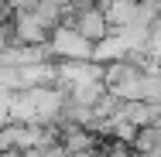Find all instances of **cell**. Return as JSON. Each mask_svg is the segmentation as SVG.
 <instances>
[{"mask_svg": "<svg viewBox=\"0 0 161 157\" xmlns=\"http://www.w3.org/2000/svg\"><path fill=\"white\" fill-rule=\"evenodd\" d=\"M130 150L137 157H151L154 150H161V126H141L137 130V137H134V144H130Z\"/></svg>", "mask_w": 161, "mask_h": 157, "instance_id": "277c9868", "label": "cell"}, {"mask_svg": "<svg viewBox=\"0 0 161 157\" xmlns=\"http://www.w3.org/2000/svg\"><path fill=\"white\" fill-rule=\"evenodd\" d=\"M48 55H52V62H93V44L86 38H79L72 28L58 24L48 34Z\"/></svg>", "mask_w": 161, "mask_h": 157, "instance_id": "7a4b0ae2", "label": "cell"}, {"mask_svg": "<svg viewBox=\"0 0 161 157\" xmlns=\"http://www.w3.org/2000/svg\"><path fill=\"white\" fill-rule=\"evenodd\" d=\"M86 3H93V7H99V10H110V7H113V0H86Z\"/></svg>", "mask_w": 161, "mask_h": 157, "instance_id": "5b68a950", "label": "cell"}, {"mask_svg": "<svg viewBox=\"0 0 161 157\" xmlns=\"http://www.w3.org/2000/svg\"><path fill=\"white\" fill-rule=\"evenodd\" d=\"M10 28H14V44L17 48H45L48 44V34L24 7H14V17H10Z\"/></svg>", "mask_w": 161, "mask_h": 157, "instance_id": "3957f363", "label": "cell"}, {"mask_svg": "<svg viewBox=\"0 0 161 157\" xmlns=\"http://www.w3.org/2000/svg\"><path fill=\"white\" fill-rule=\"evenodd\" d=\"M62 24L72 28L79 38H86L93 48L113 34V31H110V21H106V10H99V7L86 3V0H79L72 10H65V21H62Z\"/></svg>", "mask_w": 161, "mask_h": 157, "instance_id": "6da1fadb", "label": "cell"}]
</instances>
